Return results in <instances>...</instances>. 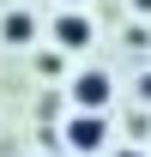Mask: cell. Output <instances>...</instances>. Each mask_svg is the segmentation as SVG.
Masks as SVG:
<instances>
[{
	"label": "cell",
	"mask_w": 151,
	"mask_h": 157,
	"mask_svg": "<svg viewBox=\"0 0 151 157\" xmlns=\"http://www.w3.org/2000/svg\"><path fill=\"white\" fill-rule=\"evenodd\" d=\"M67 145H73V151H97V145H103V121H97V115H73Z\"/></svg>",
	"instance_id": "6da1fadb"
},
{
	"label": "cell",
	"mask_w": 151,
	"mask_h": 157,
	"mask_svg": "<svg viewBox=\"0 0 151 157\" xmlns=\"http://www.w3.org/2000/svg\"><path fill=\"white\" fill-rule=\"evenodd\" d=\"M73 97H79V109H85V115H97V103L109 97V78H103V73H85V78L73 85Z\"/></svg>",
	"instance_id": "7a4b0ae2"
},
{
	"label": "cell",
	"mask_w": 151,
	"mask_h": 157,
	"mask_svg": "<svg viewBox=\"0 0 151 157\" xmlns=\"http://www.w3.org/2000/svg\"><path fill=\"white\" fill-rule=\"evenodd\" d=\"M55 36H60V48H85V42H91V18H79V12H67V18L55 24Z\"/></svg>",
	"instance_id": "3957f363"
},
{
	"label": "cell",
	"mask_w": 151,
	"mask_h": 157,
	"mask_svg": "<svg viewBox=\"0 0 151 157\" xmlns=\"http://www.w3.org/2000/svg\"><path fill=\"white\" fill-rule=\"evenodd\" d=\"M6 42H30V18H24V12L6 18Z\"/></svg>",
	"instance_id": "277c9868"
},
{
	"label": "cell",
	"mask_w": 151,
	"mask_h": 157,
	"mask_svg": "<svg viewBox=\"0 0 151 157\" xmlns=\"http://www.w3.org/2000/svg\"><path fill=\"white\" fill-rule=\"evenodd\" d=\"M133 6H145V12H151V0H133Z\"/></svg>",
	"instance_id": "5b68a950"
},
{
	"label": "cell",
	"mask_w": 151,
	"mask_h": 157,
	"mask_svg": "<svg viewBox=\"0 0 151 157\" xmlns=\"http://www.w3.org/2000/svg\"><path fill=\"white\" fill-rule=\"evenodd\" d=\"M127 157H139V151H127Z\"/></svg>",
	"instance_id": "8992f818"
}]
</instances>
